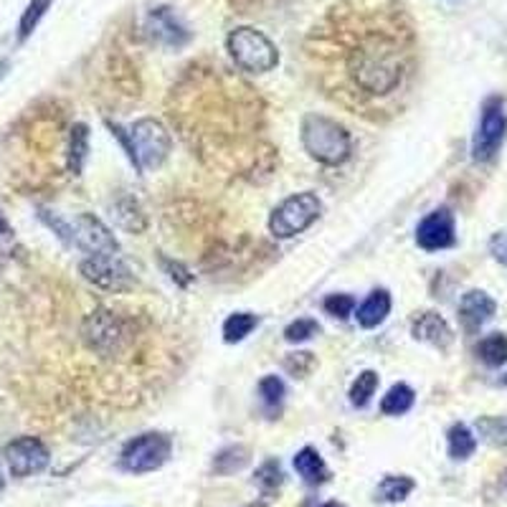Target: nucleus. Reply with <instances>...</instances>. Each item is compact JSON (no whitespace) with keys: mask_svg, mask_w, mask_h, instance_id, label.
Segmentation results:
<instances>
[{"mask_svg":"<svg viewBox=\"0 0 507 507\" xmlns=\"http://www.w3.org/2000/svg\"><path fill=\"white\" fill-rule=\"evenodd\" d=\"M5 464L13 477H31L49 467V449L36 436H18L3 449Z\"/></svg>","mask_w":507,"mask_h":507,"instance_id":"nucleus-9","label":"nucleus"},{"mask_svg":"<svg viewBox=\"0 0 507 507\" xmlns=\"http://www.w3.org/2000/svg\"><path fill=\"white\" fill-rule=\"evenodd\" d=\"M226 49L231 54L234 63L249 74H267L279 63V51L269 36L251 25H239L226 38Z\"/></svg>","mask_w":507,"mask_h":507,"instance_id":"nucleus-3","label":"nucleus"},{"mask_svg":"<svg viewBox=\"0 0 507 507\" xmlns=\"http://www.w3.org/2000/svg\"><path fill=\"white\" fill-rule=\"evenodd\" d=\"M446 442H449V457L457 462H464L477 452V436L464 424H454L446 434Z\"/></svg>","mask_w":507,"mask_h":507,"instance_id":"nucleus-21","label":"nucleus"},{"mask_svg":"<svg viewBox=\"0 0 507 507\" xmlns=\"http://www.w3.org/2000/svg\"><path fill=\"white\" fill-rule=\"evenodd\" d=\"M356 307H358V302H356V297H350V295H327L325 302H322V309L327 315L337 317V320H347L356 312Z\"/></svg>","mask_w":507,"mask_h":507,"instance_id":"nucleus-33","label":"nucleus"},{"mask_svg":"<svg viewBox=\"0 0 507 507\" xmlns=\"http://www.w3.org/2000/svg\"><path fill=\"white\" fill-rule=\"evenodd\" d=\"M454 241H457V229H454V216L449 209L432 210L416 226V244L424 251H442V249L454 247Z\"/></svg>","mask_w":507,"mask_h":507,"instance_id":"nucleus-13","label":"nucleus"},{"mask_svg":"<svg viewBox=\"0 0 507 507\" xmlns=\"http://www.w3.org/2000/svg\"><path fill=\"white\" fill-rule=\"evenodd\" d=\"M254 483L259 484L264 492H274L279 484L285 483V472L279 467V462L277 459H267L259 470H257V474H254Z\"/></svg>","mask_w":507,"mask_h":507,"instance_id":"nucleus-30","label":"nucleus"},{"mask_svg":"<svg viewBox=\"0 0 507 507\" xmlns=\"http://www.w3.org/2000/svg\"><path fill=\"white\" fill-rule=\"evenodd\" d=\"M82 335H84L87 346L92 347L94 353H100L102 358L114 356L124 340L122 325H120V320L114 317V312H110V309H97V312H92L87 317V322H84V327H82Z\"/></svg>","mask_w":507,"mask_h":507,"instance_id":"nucleus-10","label":"nucleus"},{"mask_svg":"<svg viewBox=\"0 0 507 507\" xmlns=\"http://www.w3.org/2000/svg\"><path fill=\"white\" fill-rule=\"evenodd\" d=\"M346 76L360 102L388 100L406 76V49L391 28H366L347 44Z\"/></svg>","mask_w":507,"mask_h":507,"instance_id":"nucleus-1","label":"nucleus"},{"mask_svg":"<svg viewBox=\"0 0 507 507\" xmlns=\"http://www.w3.org/2000/svg\"><path fill=\"white\" fill-rule=\"evenodd\" d=\"M495 299L490 297L487 292L483 289H470L464 297L459 299V320L464 325V330H480L484 322L492 320V315H495Z\"/></svg>","mask_w":507,"mask_h":507,"instance_id":"nucleus-14","label":"nucleus"},{"mask_svg":"<svg viewBox=\"0 0 507 507\" xmlns=\"http://www.w3.org/2000/svg\"><path fill=\"white\" fill-rule=\"evenodd\" d=\"M117 219H120V223H122L127 231H135V234L145 231V226H148V221H145V216H142V210H140L135 200L120 203L117 206Z\"/></svg>","mask_w":507,"mask_h":507,"instance_id":"nucleus-31","label":"nucleus"},{"mask_svg":"<svg viewBox=\"0 0 507 507\" xmlns=\"http://www.w3.org/2000/svg\"><path fill=\"white\" fill-rule=\"evenodd\" d=\"M411 335L416 340H421V343L439 347V350H446L452 346V340H454L452 327L446 325V320L439 312H421L419 317L414 320V325H411Z\"/></svg>","mask_w":507,"mask_h":507,"instance_id":"nucleus-15","label":"nucleus"},{"mask_svg":"<svg viewBox=\"0 0 507 507\" xmlns=\"http://www.w3.org/2000/svg\"><path fill=\"white\" fill-rule=\"evenodd\" d=\"M5 234H11V223L5 221V216L0 213V236H5Z\"/></svg>","mask_w":507,"mask_h":507,"instance_id":"nucleus-38","label":"nucleus"},{"mask_svg":"<svg viewBox=\"0 0 507 507\" xmlns=\"http://www.w3.org/2000/svg\"><path fill=\"white\" fill-rule=\"evenodd\" d=\"M3 487H5V480H3V472H0V492H3Z\"/></svg>","mask_w":507,"mask_h":507,"instance_id":"nucleus-40","label":"nucleus"},{"mask_svg":"<svg viewBox=\"0 0 507 507\" xmlns=\"http://www.w3.org/2000/svg\"><path fill=\"white\" fill-rule=\"evenodd\" d=\"M145 31L148 36L165 49H183L190 44V31L188 25L180 21V15L171 8V5H158L148 13L145 21Z\"/></svg>","mask_w":507,"mask_h":507,"instance_id":"nucleus-12","label":"nucleus"},{"mask_svg":"<svg viewBox=\"0 0 507 507\" xmlns=\"http://www.w3.org/2000/svg\"><path fill=\"white\" fill-rule=\"evenodd\" d=\"M287 388L285 381L279 375H264L259 381V398L261 406L267 408V414H279V408L285 404Z\"/></svg>","mask_w":507,"mask_h":507,"instance_id":"nucleus-25","label":"nucleus"},{"mask_svg":"<svg viewBox=\"0 0 507 507\" xmlns=\"http://www.w3.org/2000/svg\"><path fill=\"white\" fill-rule=\"evenodd\" d=\"M477 432L483 434L490 444L507 446V416H487L477 421Z\"/></svg>","mask_w":507,"mask_h":507,"instance_id":"nucleus-29","label":"nucleus"},{"mask_svg":"<svg viewBox=\"0 0 507 507\" xmlns=\"http://www.w3.org/2000/svg\"><path fill=\"white\" fill-rule=\"evenodd\" d=\"M490 251H492V257H495L500 264H505L507 267V234L492 236V241H490Z\"/></svg>","mask_w":507,"mask_h":507,"instance_id":"nucleus-36","label":"nucleus"},{"mask_svg":"<svg viewBox=\"0 0 507 507\" xmlns=\"http://www.w3.org/2000/svg\"><path fill=\"white\" fill-rule=\"evenodd\" d=\"M162 267L168 269V274H171V279L173 282H178L180 287H188L190 282H193V274H188V269L180 264V261H173V259H165L162 257Z\"/></svg>","mask_w":507,"mask_h":507,"instance_id":"nucleus-35","label":"nucleus"},{"mask_svg":"<svg viewBox=\"0 0 507 507\" xmlns=\"http://www.w3.org/2000/svg\"><path fill=\"white\" fill-rule=\"evenodd\" d=\"M322 507H346V505H343V502H325Z\"/></svg>","mask_w":507,"mask_h":507,"instance_id":"nucleus-39","label":"nucleus"},{"mask_svg":"<svg viewBox=\"0 0 507 507\" xmlns=\"http://www.w3.org/2000/svg\"><path fill=\"white\" fill-rule=\"evenodd\" d=\"M505 384H507V378H505Z\"/></svg>","mask_w":507,"mask_h":507,"instance_id":"nucleus-42","label":"nucleus"},{"mask_svg":"<svg viewBox=\"0 0 507 507\" xmlns=\"http://www.w3.org/2000/svg\"><path fill=\"white\" fill-rule=\"evenodd\" d=\"M292 464H295L299 477L307 484H312V487L327 483V477H330V470H327L325 459H322L320 454H317V449H312V446L299 449L297 454H295V459H292Z\"/></svg>","mask_w":507,"mask_h":507,"instance_id":"nucleus-17","label":"nucleus"},{"mask_svg":"<svg viewBox=\"0 0 507 507\" xmlns=\"http://www.w3.org/2000/svg\"><path fill=\"white\" fill-rule=\"evenodd\" d=\"M234 8H249V5H254V3H259V0H229Z\"/></svg>","mask_w":507,"mask_h":507,"instance_id":"nucleus-37","label":"nucleus"},{"mask_svg":"<svg viewBox=\"0 0 507 507\" xmlns=\"http://www.w3.org/2000/svg\"><path fill=\"white\" fill-rule=\"evenodd\" d=\"M414 401H416L414 388L406 384H396L391 385L388 394L381 398V411H384L385 416H404L406 411H411Z\"/></svg>","mask_w":507,"mask_h":507,"instance_id":"nucleus-22","label":"nucleus"},{"mask_svg":"<svg viewBox=\"0 0 507 507\" xmlns=\"http://www.w3.org/2000/svg\"><path fill=\"white\" fill-rule=\"evenodd\" d=\"M391 305L394 302H391L388 289H373L371 295L356 307V320H358L360 327L373 330V327L384 325L385 317L391 315Z\"/></svg>","mask_w":507,"mask_h":507,"instance_id":"nucleus-16","label":"nucleus"},{"mask_svg":"<svg viewBox=\"0 0 507 507\" xmlns=\"http://www.w3.org/2000/svg\"><path fill=\"white\" fill-rule=\"evenodd\" d=\"M54 5V0H31L25 5L24 15L18 21V44H24L25 38H31V34L36 31L38 24L44 21V15L49 13V8Z\"/></svg>","mask_w":507,"mask_h":507,"instance_id":"nucleus-26","label":"nucleus"},{"mask_svg":"<svg viewBox=\"0 0 507 507\" xmlns=\"http://www.w3.org/2000/svg\"><path fill=\"white\" fill-rule=\"evenodd\" d=\"M322 200L312 190H302L285 199L269 216V231L277 239H292V236L307 231L312 223L320 219Z\"/></svg>","mask_w":507,"mask_h":507,"instance_id":"nucleus-4","label":"nucleus"},{"mask_svg":"<svg viewBox=\"0 0 507 507\" xmlns=\"http://www.w3.org/2000/svg\"><path fill=\"white\" fill-rule=\"evenodd\" d=\"M89 158V127L84 122H76L69 130V148H66V165L74 175H82L84 162Z\"/></svg>","mask_w":507,"mask_h":507,"instance_id":"nucleus-18","label":"nucleus"},{"mask_svg":"<svg viewBox=\"0 0 507 507\" xmlns=\"http://www.w3.org/2000/svg\"><path fill=\"white\" fill-rule=\"evenodd\" d=\"M285 368L295 378H305L312 368H315V356L312 353H305V350H299V353H289L285 358Z\"/></svg>","mask_w":507,"mask_h":507,"instance_id":"nucleus-34","label":"nucleus"},{"mask_svg":"<svg viewBox=\"0 0 507 507\" xmlns=\"http://www.w3.org/2000/svg\"><path fill=\"white\" fill-rule=\"evenodd\" d=\"M317 333H320L317 320H312V317H297V320L289 322L285 327V340L287 343H292V346H299V343L312 340Z\"/></svg>","mask_w":507,"mask_h":507,"instance_id":"nucleus-28","label":"nucleus"},{"mask_svg":"<svg viewBox=\"0 0 507 507\" xmlns=\"http://www.w3.org/2000/svg\"><path fill=\"white\" fill-rule=\"evenodd\" d=\"M251 507H257V505H251ZM259 507H264V505H259Z\"/></svg>","mask_w":507,"mask_h":507,"instance_id":"nucleus-41","label":"nucleus"},{"mask_svg":"<svg viewBox=\"0 0 507 507\" xmlns=\"http://www.w3.org/2000/svg\"><path fill=\"white\" fill-rule=\"evenodd\" d=\"M416 483L411 477H404V474H385L384 480L375 487V500L381 502H404L411 492H414Z\"/></svg>","mask_w":507,"mask_h":507,"instance_id":"nucleus-20","label":"nucleus"},{"mask_svg":"<svg viewBox=\"0 0 507 507\" xmlns=\"http://www.w3.org/2000/svg\"><path fill=\"white\" fill-rule=\"evenodd\" d=\"M82 277L104 292H130L135 287V274L117 254L114 257H89L79 264Z\"/></svg>","mask_w":507,"mask_h":507,"instance_id":"nucleus-8","label":"nucleus"},{"mask_svg":"<svg viewBox=\"0 0 507 507\" xmlns=\"http://www.w3.org/2000/svg\"><path fill=\"white\" fill-rule=\"evenodd\" d=\"M72 229H74V247L87 251L89 257H114L120 251V244H117L114 234L94 213L76 216Z\"/></svg>","mask_w":507,"mask_h":507,"instance_id":"nucleus-11","label":"nucleus"},{"mask_svg":"<svg viewBox=\"0 0 507 507\" xmlns=\"http://www.w3.org/2000/svg\"><path fill=\"white\" fill-rule=\"evenodd\" d=\"M249 464V449L244 444H231L221 449L216 459H213V472L216 474H234V472H241Z\"/></svg>","mask_w":507,"mask_h":507,"instance_id":"nucleus-24","label":"nucleus"},{"mask_svg":"<svg viewBox=\"0 0 507 507\" xmlns=\"http://www.w3.org/2000/svg\"><path fill=\"white\" fill-rule=\"evenodd\" d=\"M378 384H381V378H378V373L375 371L358 373V378L350 385V404L356 408L368 406L371 398L375 396V391H378Z\"/></svg>","mask_w":507,"mask_h":507,"instance_id":"nucleus-27","label":"nucleus"},{"mask_svg":"<svg viewBox=\"0 0 507 507\" xmlns=\"http://www.w3.org/2000/svg\"><path fill=\"white\" fill-rule=\"evenodd\" d=\"M257 325H259V315H254V312H234V315H229L226 322H223V340L229 346L241 343V340H247L249 335L257 330Z\"/></svg>","mask_w":507,"mask_h":507,"instance_id":"nucleus-19","label":"nucleus"},{"mask_svg":"<svg viewBox=\"0 0 507 507\" xmlns=\"http://www.w3.org/2000/svg\"><path fill=\"white\" fill-rule=\"evenodd\" d=\"M38 219H41V221L46 223V226H49L51 231H54V234L59 236V239H62L63 244H66V247H74V229H72V223L69 221H63L62 216H59V213H54V210H46V209H41L38 210Z\"/></svg>","mask_w":507,"mask_h":507,"instance_id":"nucleus-32","label":"nucleus"},{"mask_svg":"<svg viewBox=\"0 0 507 507\" xmlns=\"http://www.w3.org/2000/svg\"><path fill=\"white\" fill-rule=\"evenodd\" d=\"M171 454H173L171 436L161 432L140 434L124 444L122 454H120V467L130 474H148V472L161 470Z\"/></svg>","mask_w":507,"mask_h":507,"instance_id":"nucleus-6","label":"nucleus"},{"mask_svg":"<svg viewBox=\"0 0 507 507\" xmlns=\"http://www.w3.org/2000/svg\"><path fill=\"white\" fill-rule=\"evenodd\" d=\"M130 137L135 145L137 171H158L162 162L171 158L173 150V137L165 130V124L152 120V117H142L130 127Z\"/></svg>","mask_w":507,"mask_h":507,"instance_id":"nucleus-5","label":"nucleus"},{"mask_svg":"<svg viewBox=\"0 0 507 507\" xmlns=\"http://www.w3.org/2000/svg\"><path fill=\"white\" fill-rule=\"evenodd\" d=\"M507 137V112L502 97H490L483 104V117L472 140V158L474 162L495 161Z\"/></svg>","mask_w":507,"mask_h":507,"instance_id":"nucleus-7","label":"nucleus"},{"mask_svg":"<svg viewBox=\"0 0 507 507\" xmlns=\"http://www.w3.org/2000/svg\"><path fill=\"white\" fill-rule=\"evenodd\" d=\"M477 358L490 368H500L507 363V337L502 333H492L477 343Z\"/></svg>","mask_w":507,"mask_h":507,"instance_id":"nucleus-23","label":"nucleus"},{"mask_svg":"<svg viewBox=\"0 0 507 507\" xmlns=\"http://www.w3.org/2000/svg\"><path fill=\"white\" fill-rule=\"evenodd\" d=\"M299 140L312 161L330 165V168L343 165L353 152V140H350V132L346 127L325 114H315V112L302 117Z\"/></svg>","mask_w":507,"mask_h":507,"instance_id":"nucleus-2","label":"nucleus"}]
</instances>
